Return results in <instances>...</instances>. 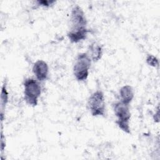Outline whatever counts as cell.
I'll return each instance as SVG.
<instances>
[{"label": "cell", "mask_w": 160, "mask_h": 160, "mask_svg": "<svg viewBox=\"0 0 160 160\" xmlns=\"http://www.w3.org/2000/svg\"><path fill=\"white\" fill-rule=\"evenodd\" d=\"M69 27L67 36L71 43H78L85 40L89 32L88 20L84 11L76 4L71 9L69 18Z\"/></svg>", "instance_id": "1"}, {"label": "cell", "mask_w": 160, "mask_h": 160, "mask_svg": "<svg viewBox=\"0 0 160 160\" xmlns=\"http://www.w3.org/2000/svg\"><path fill=\"white\" fill-rule=\"evenodd\" d=\"M112 107L114 116L116 118L115 123L124 132L130 134V120L131 117L130 106L118 101L113 102Z\"/></svg>", "instance_id": "2"}, {"label": "cell", "mask_w": 160, "mask_h": 160, "mask_svg": "<svg viewBox=\"0 0 160 160\" xmlns=\"http://www.w3.org/2000/svg\"><path fill=\"white\" fill-rule=\"evenodd\" d=\"M24 99L29 106L38 105L42 92L41 82L34 78H26L22 83Z\"/></svg>", "instance_id": "3"}, {"label": "cell", "mask_w": 160, "mask_h": 160, "mask_svg": "<svg viewBox=\"0 0 160 160\" xmlns=\"http://www.w3.org/2000/svg\"><path fill=\"white\" fill-rule=\"evenodd\" d=\"M92 61L86 52L77 54L73 64L72 72L74 78L79 82L85 81L89 74Z\"/></svg>", "instance_id": "4"}, {"label": "cell", "mask_w": 160, "mask_h": 160, "mask_svg": "<svg viewBox=\"0 0 160 160\" xmlns=\"http://www.w3.org/2000/svg\"><path fill=\"white\" fill-rule=\"evenodd\" d=\"M87 108L92 116L104 117L105 116L106 111L105 96L101 90H96L89 96Z\"/></svg>", "instance_id": "5"}, {"label": "cell", "mask_w": 160, "mask_h": 160, "mask_svg": "<svg viewBox=\"0 0 160 160\" xmlns=\"http://www.w3.org/2000/svg\"><path fill=\"white\" fill-rule=\"evenodd\" d=\"M32 71L37 80L39 82H43L48 78L49 72V66L44 60H37L32 65Z\"/></svg>", "instance_id": "6"}, {"label": "cell", "mask_w": 160, "mask_h": 160, "mask_svg": "<svg viewBox=\"0 0 160 160\" xmlns=\"http://www.w3.org/2000/svg\"><path fill=\"white\" fill-rule=\"evenodd\" d=\"M86 52L88 54L92 62H96L102 58L103 49L99 43L93 41L89 44L87 52Z\"/></svg>", "instance_id": "7"}, {"label": "cell", "mask_w": 160, "mask_h": 160, "mask_svg": "<svg viewBox=\"0 0 160 160\" xmlns=\"http://www.w3.org/2000/svg\"><path fill=\"white\" fill-rule=\"evenodd\" d=\"M8 82L6 79H4V82L1 87V100H0V116H1V126H3V121L4 119L5 115V109L6 105L8 102L9 99V93L8 91L7 88Z\"/></svg>", "instance_id": "8"}, {"label": "cell", "mask_w": 160, "mask_h": 160, "mask_svg": "<svg viewBox=\"0 0 160 160\" xmlns=\"http://www.w3.org/2000/svg\"><path fill=\"white\" fill-rule=\"evenodd\" d=\"M119 96L120 101L130 105L134 97V92L131 85H124L122 86L119 91Z\"/></svg>", "instance_id": "9"}, {"label": "cell", "mask_w": 160, "mask_h": 160, "mask_svg": "<svg viewBox=\"0 0 160 160\" xmlns=\"http://www.w3.org/2000/svg\"><path fill=\"white\" fill-rule=\"evenodd\" d=\"M146 62L149 66L153 68H158L159 64V59L152 54H148L146 56Z\"/></svg>", "instance_id": "10"}, {"label": "cell", "mask_w": 160, "mask_h": 160, "mask_svg": "<svg viewBox=\"0 0 160 160\" xmlns=\"http://www.w3.org/2000/svg\"><path fill=\"white\" fill-rule=\"evenodd\" d=\"M36 4L38 6L44 7V8H49L52 6L56 1H49V0H42V1H37Z\"/></svg>", "instance_id": "11"}, {"label": "cell", "mask_w": 160, "mask_h": 160, "mask_svg": "<svg viewBox=\"0 0 160 160\" xmlns=\"http://www.w3.org/2000/svg\"><path fill=\"white\" fill-rule=\"evenodd\" d=\"M6 147V139L5 136L4 135L3 132V128H1V153H3Z\"/></svg>", "instance_id": "12"}]
</instances>
